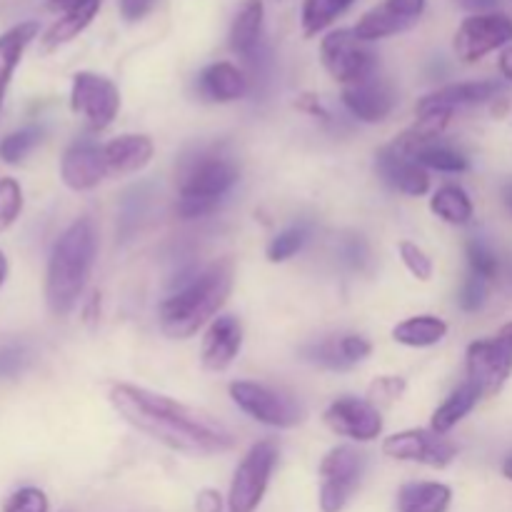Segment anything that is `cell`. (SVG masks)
Here are the masks:
<instances>
[{"mask_svg": "<svg viewBox=\"0 0 512 512\" xmlns=\"http://www.w3.org/2000/svg\"><path fill=\"white\" fill-rule=\"evenodd\" d=\"M383 453L403 463H420L428 468H448L458 458V445L435 430H403L383 440Z\"/></svg>", "mask_w": 512, "mask_h": 512, "instance_id": "cell-12", "label": "cell"}, {"mask_svg": "<svg viewBox=\"0 0 512 512\" xmlns=\"http://www.w3.org/2000/svg\"><path fill=\"white\" fill-rule=\"evenodd\" d=\"M303 360L318 365V368L325 370H350L353 365L345 360L343 350H340V338H328L320 340V343H310L300 350Z\"/></svg>", "mask_w": 512, "mask_h": 512, "instance_id": "cell-33", "label": "cell"}, {"mask_svg": "<svg viewBox=\"0 0 512 512\" xmlns=\"http://www.w3.org/2000/svg\"><path fill=\"white\" fill-rule=\"evenodd\" d=\"M243 348V323L235 315H218L208 325L200 345V363L210 373H223Z\"/></svg>", "mask_w": 512, "mask_h": 512, "instance_id": "cell-18", "label": "cell"}, {"mask_svg": "<svg viewBox=\"0 0 512 512\" xmlns=\"http://www.w3.org/2000/svg\"><path fill=\"white\" fill-rule=\"evenodd\" d=\"M430 210H433L443 223L458 225V228L473 223V215H475L470 195L465 193V188H460V185H453V183L440 185V188L435 190L433 198H430Z\"/></svg>", "mask_w": 512, "mask_h": 512, "instance_id": "cell-28", "label": "cell"}, {"mask_svg": "<svg viewBox=\"0 0 512 512\" xmlns=\"http://www.w3.org/2000/svg\"><path fill=\"white\" fill-rule=\"evenodd\" d=\"M448 335V323L438 315H413L393 328L395 343L405 348H433Z\"/></svg>", "mask_w": 512, "mask_h": 512, "instance_id": "cell-25", "label": "cell"}, {"mask_svg": "<svg viewBox=\"0 0 512 512\" xmlns=\"http://www.w3.org/2000/svg\"><path fill=\"white\" fill-rule=\"evenodd\" d=\"M20 213H23V188L18 180L0 178V233L13 228Z\"/></svg>", "mask_w": 512, "mask_h": 512, "instance_id": "cell-36", "label": "cell"}, {"mask_svg": "<svg viewBox=\"0 0 512 512\" xmlns=\"http://www.w3.org/2000/svg\"><path fill=\"white\" fill-rule=\"evenodd\" d=\"M365 470V455L353 445H338L320 463V510L343 512L358 490Z\"/></svg>", "mask_w": 512, "mask_h": 512, "instance_id": "cell-9", "label": "cell"}, {"mask_svg": "<svg viewBox=\"0 0 512 512\" xmlns=\"http://www.w3.org/2000/svg\"><path fill=\"white\" fill-rule=\"evenodd\" d=\"M40 140H43V130L35 128V125L15 130V133L5 135V138L0 140V160L8 165L23 163V160L33 153V148Z\"/></svg>", "mask_w": 512, "mask_h": 512, "instance_id": "cell-32", "label": "cell"}, {"mask_svg": "<svg viewBox=\"0 0 512 512\" xmlns=\"http://www.w3.org/2000/svg\"><path fill=\"white\" fill-rule=\"evenodd\" d=\"M343 105L360 123H383L398 105V93L393 83L380 75H373L365 83L350 85L343 90Z\"/></svg>", "mask_w": 512, "mask_h": 512, "instance_id": "cell-17", "label": "cell"}, {"mask_svg": "<svg viewBox=\"0 0 512 512\" xmlns=\"http://www.w3.org/2000/svg\"><path fill=\"white\" fill-rule=\"evenodd\" d=\"M503 93V83L498 80H468V83H450L433 90L418 103V108H440L453 110L468 108V105H483L495 100Z\"/></svg>", "mask_w": 512, "mask_h": 512, "instance_id": "cell-20", "label": "cell"}, {"mask_svg": "<svg viewBox=\"0 0 512 512\" xmlns=\"http://www.w3.org/2000/svg\"><path fill=\"white\" fill-rule=\"evenodd\" d=\"M468 10H475V13H493V8H498L500 0H460Z\"/></svg>", "mask_w": 512, "mask_h": 512, "instance_id": "cell-46", "label": "cell"}, {"mask_svg": "<svg viewBox=\"0 0 512 512\" xmlns=\"http://www.w3.org/2000/svg\"><path fill=\"white\" fill-rule=\"evenodd\" d=\"M508 275H510V283H512V260H510V265H508Z\"/></svg>", "mask_w": 512, "mask_h": 512, "instance_id": "cell-52", "label": "cell"}, {"mask_svg": "<svg viewBox=\"0 0 512 512\" xmlns=\"http://www.w3.org/2000/svg\"><path fill=\"white\" fill-rule=\"evenodd\" d=\"M5 280H8V260H5L3 250H0V288H3Z\"/></svg>", "mask_w": 512, "mask_h": 512, "instance_id": "cell-49", "label": "cell"}, {"mask_svg": "<svg viewBox=\"0 0 512 512\" xmlns=\"http://www.w3.org/2000/svg\"><path fill=\"white\" fill-rule=\"evenodd\" d=\"M465 358L468 380L480 390V395H498L512 375V323L503 325L495 338L470 343Z\"/></svg>", "mask_w": 512, "mask_h": 512, "instance_id": "cell-7", "label": "cell"}, {"mask_svg": "<svg viewBox=\"0 0 512 512\" xmlns=\"http://www.w3.org/2000/svg\"><path fill=\"white\" fill-rule=\"evenodd\" d=\"M340 253H343L345 265H350L353 270L368 268L370 250H368V243H365L360 235H350V238H345L343 245H340Z\"/></svg>", "mask_w": 512, "mask_h": 512, "instance_id": "cell-41", "label": "cell"}, {"mask_svg": "<svg viewBox=\"0 0 512 512\" xmlns=\"http://www.w3.org/2000/svg\"><path fill=\"white\" fill-rule=\"evenodd\" d=\"M108 398L115 413L130 428L175 453L205 458V455L228 453L235 445L233 433L218 418L205 410L178 403L168 395L130 383H115Z\"/></svg>", "mask_w": 512, "mask_h": 512, "instance_id": "cell-1", "label": "cell"}, {"mask_svg": "<svg viewBox=\"0 0 512 512\" xmlns=\"http://www.w3.org/2000/svg\"><path fill=\"white\" fill-rule=\"evenodd\" d=\"M198 95L205 103H233L250 93V80L245 70L233 63H213L203 68L195 80Z\"/></svg>", "mask_w": 512, "mask_h": 512, "instance_id": "cell-19", "label": "cell"}, {"mask_svg": "<svg viewBox=\"0 0 512 512\" xmlns=\"http://www.w3.org/2000/svg\"><path fill=\"white\" fill-rule=\"evenodd\" d=\"M295 108L303 110V113H308V115H313V118L325 120V123H328V120H330V113L323 108V103H320V100H318V95H310V93L300 95L298 103H295Z\"/></svg>", "mask_w": 512, "mask_h": 512, "instance_id": "cell-45", "label": "cell"}, {"mask_svg": "<svg viewBox=\"0 0 512 512\" xmlns=\"http://www.w3.org/2000/svg\"><path fill=\"white\" fill-rule=\"evenodd\" d=\"M105 175L110 173L103 145L93 143V140H75L60 158V178H63L65 188L75 190V193L98 188Z\"/></svg>", "mask_w": 512, "mask_h": 512, "instance_id": "cell-15", "label": "cell"}, {"mask_svg": "<svg viewBox=\"0 0 512 512\" xmlns=\"http://www.w3.org/2000/svg\"><path fill=\"white\" fill-rule=\"evenodd\" d=\"M100 3H103V0H80V3H75L73 8L65 10V13L60 15L48 30H45L43 50H48L50 53V50H58L60 45L78 38V35L95 20V15H98L100 10Z\"/></svg>", "mask_w": 512, "mask_h": 512, "instance_id": "cell-24", "label": "cell"}, {"mask_svg": "<svg viewBox=\"0 0 512 512\" xmlns=\"http://www.w3.org/2000/svg\"><path fill=\"white\" fill-rule=\"evenodd\" d=\"M263 20V0H245L240 5L233 25H230V50L235 55L245 60L260 48V43H263Z\"/></svg>", "mask_w": 512, "mask_h": 512, "instance_id": "cell-22", "label": "cell"}, {"mask_svg": "<svg viewBox=\"0 0 512 512\" xmlns=\"http://www.w3.org/2000/svg\"><path fill=\"white\" fill-rule=\"evenodd\" d=\"M503 475H505V478H508V480H512V455L503 463Z\"/></svg>", "mask_w": 512, "mask_h": 512, "instance_id": "cell-51", "label": "cell"}, {"mask_svg": "<svg viewBox=\"0 0 512 512\" xmlns=\"http://www.w3.org/2000/svg\"><path fill=\"white\" fill-rule=\"evenodd\" d=\"M413 158L423 165L425 170H438V173H465L470 168V160L460 150L443 145L440 140L423 145L413 153Z\"/></svg>", "mask_w": 512, "mask_h": 512, "instance_id": "cell-30", "label": "cell"}, {"mask_svg": "<svg viewBox=\"0 0 512 512\" xmlns=\"http://www.w3.org/2000/svg\"><path fill=\"white\" fill-rule=\"evenodd\" d=\"M405 388H408V383H405V378H400V375H380V378H375L373 383L368 385L365 400H368L370 405H375L378 410L390 408V405H395L403 398Z\"/></svg>", "mask_w": 512, "mask_h": 512, "instance_id": "cell-35", "label": "cell"}, {"mask_svg": "<svg viewBox=\"0 0 512 512\" xmlns=\"http://www.w3.org/2000/svg\"><path fill=\"white\" fill-rule=\"evenodd\" d=\"M195 510L198 512H223V498H220L218 490H213V488L200 490L198 498H195Z\"/></svg>", "mask_w": 512, "mask_h": 512, "instance_id": "cell-44", "label": "cell"}, {"mask_svg": "<svg viewBox=\"0 0 512 512\" xmlns=\"http://www.w3.org/2000/svg\"><path fill=\"white\" fill-rule=\"evenodd\" d=\"M512 43V20L505 13H473L460 23L453 48L463 63L473 65L493 50Z\"/></svg>", "mask_w": 512, "mask_h": 512, "instance_id": "cell-11", "label": "cell"}, {"mask_svg": "<svg viewBox=\"0 0 512 512\" xmlns=\"http://www.w3.org/2000/svg\"><path fill=\"white\" fill-rule=\"evenodd\" d=\"M275 463H278V445L273 440H260L248 450L230 483L228 512H255L260 508Z\"/></svg>", "mask_w": 512, "mask_h": 512, "instance_id": "cell-8", "label": "cell"}, {"mask_svg": "<svg viewBox=\"0 0 512 512\" xmlns=\"http://www.w3.org/2000/svg\"><path fill=\"white\" fill-rule=\"evenodd\" d=\"M375 170L383 178L385 185H390L398 193L420 198L430 190V175L413 155L403 153L395 143L385 145L375 153Z\"/></svg>", "mask_w": 512, "mask_h": 512, "instance_id": "cell-16", "label": "cell"}, {"mask_svg": "<svg viewBox=\"0 0 512 512\" xmlns=\"http://www.w3.org/2000/svg\"><path fill=\"white\" fill-rule=\"evenodd\" d=\"M155 3H158V0H118L120 15H123L128 23H138V20H143L145 15L155 8Z\"/></svg>", "mask_w": 512, "mask_h": 512, "instance_id": "cell-43", "label": "cell"}, {"mask_svg": "<svg viewBox=\"0 0 512 512\" xmlns=\"http://www.w3.org/2000/svg\"><path fill=\"white\" fill-rule=\"evenodd\" d=\"M480 398H483L480 390L475 388L470 380H465V383L460 385V388H455L453 393L445 398V403L435 410L433 418H430V430H435V433L440 435H448L460 420L468 418V415L473 413V408L480 403Z\"/></svg>", "mask_w": 512, "mask_h": 512, "instance_id": "cell-26", "label": "cell"}, {"mask_svg": "<svg viewBox=\"0 0 512 512\" xmlns=\"http://www.w3.org/2000/svg\"><path fill=\"white\" fill-rule=\"evenodd\" d=\"M230 398L245 415L268 428L290 430L298 428L305 420V408L298 400L263 383H253V380L230 383Z\"/></svg>", "mask_w": 512, "mask_h": 512, "instance_id": "cell-6", "label": "cell"}, {"mask_svg": "<svg viewBox=\"0 0 512 512\" xmlns=\"http://www.w3.org/2000/svg\"><path fill=\"white\" fill-rule=\"evenodd\" d=\"M353 3L355 0H305L303 15H300L305 38H315L325 28H330Z\"/></svg>", "mask_w": 512, "mask_h": 512, "instance_id": "cell-29", "label": "cell"}, {"mask_svg": "<svg viewBox=\"0 0 512 512\" xmlns=\"http://www.w3.org/2000/svg\"><path fill=\"white\" fill-rule=\"evenodd\" d=\"M235 265L230 258H220L208 268L185 280L158 310V323L168 338L188 340L200 328L210 325L233 290Z\"/></svg>", "mask_w": 512, "mask_h": 512, "instance_id": "cell-2", "label": "cell"}, {"mask_svg": "<svg viewBox=\"0 0 512 512\" xmlns=\"http://www.w3.org/2000/svg\"><path fill=\"white\" fill-rule=\"evenodd\" d=\"M238 180L240 165L230 155L220 150H205L185 165L175 210L183 220L205 218L223 203Z\"/></svg>", "mask_w": 512, "mask_h": 512, "instance_id": "cell-4", "label": "cell"}, {"mask_svg": "<svg viewBox=\"0 0 512 512\" xmlns=\"http://www.w3.org/2000/svg\"><path fill=\"white\" fill-rule=\"evenodd\" d=\"M325 425L340 438L355 440V443H370L378 440L383 433V415L375 405H370L365 398H343L333 400L323 413Z\"/></svg>", "mask_w": 512, "mask_h": 512, "instance_id": "cell-13", "label": "cell"}, {"mask_svg": "<svg viewBox=\"0 0 512 512\" xmlns=\"http://www.w3.org/2000/svg\"><path fill=\"white\" fill-rule=\"evenodd\" d=\"M48 495L40 488H20L5 503L3 512H48Z\"/></svg>", "mask_w": 512, "mask_h": 512, "instance_id": "cell-39", "label": "cell"}, {"mask_svg": "<svg viewBox=\"0 0 512 512\" xmlns=\"http://www.w3.org/2000/svg\"><path fill=\"white\" fill-rule=\"evenodd\" d=\"M340 350H343L345 360H348L350 365H358L373 353V345H370V340L363 338V335L350 333V335H340Z\"/></svg>", "mask_w": 512, "mask_h": 512, "instance_id": "cell-42", "label": "cell"}, {"mask_svg": "<svg viewBox=\"0 0 512 512\" xmlns=\"http://www.w3.org/2000/svg\"><path fill=\"white\" fill-rule=\"evenodd\" d=\"M425 5H428V0H383V3L375 5L373 10H368L358 20L353 33L363 43H373V40L405 33V30H410L423 18Z\"/></svg>", "mask_w": 512, "mask_h": 512, "instance_id": "cell-14", "label": "cell"}, {"mask_svg": "<svg viewBox=\"0 0 512 512\" xmlns=\"http://www.w3.org/2000/svg\"><path fill=\"white\" fill-rule=\"evenodd\" d=\"M458 303L465 313H478V310H483L485 303H488V280H483V278H478V275L470 273L468 278L463 280Z\"/></svg>", "mask_w": 512, "mask_h": 512, "instance_id": "cell-38", "label": "cell"}, {"mask_svg": "<svg viewBox=\"0 0 512 512\" xmlns=\"http://www.w3.org/2000/svg\"><path fill=\"white\" fill-rule=\"evenodd\" d=\"M75 3H80V0H48L50 8H53V10H63V13H65V10H68V8H73Z\"/></svg>", "mask_w": 512, "mask_h": 512, "instance_id": "cell-48", "label": "cell"}, {"mask_svg": "<svg viewBox=\"0 0 512 512\" xmlns=\"http://www.w3.org/2000/svg\"><path fill=\"white\" fill-rule=\"evenodd\" d=\"M453 490L445 483H408L398 493V512H448Z\"/></svg>", "mask_w": 512, "mask_h": 512, "instance_id": "cell-27", "label": "cell"}, {"mask_svg": "<svg viewBox=\"0 0 512 512\" xmlns=\"http://www.w3.org/2000/svg\"><path fill=\"white\" fill-rule=\"evenodd\" d=\"M35 35H38V23H33V20L13 25V28L0 35V110H3L5 93H8L15 68H18L25 48L35 40Z\"/></svg>", "mask_w": 512, "mask_h": 512, "instance_id": "cell-23", "label": "cell"}, {"mask_svg": "<svg viewBox=\"0 0 512 512\" xmlns=\"http://www.w3.org/2000/svg\"><path fill=\"white\" fill-rule=\"evenodd\" d=\"M103 153L110 175H130L148 168L150 160H153L155 145L148 135L125 133L110 140L108 145H103Z\"/></svg>", "mask_w": 512, "mask_h": 512, "instance_id": "cell-21", "label": "cell"}, {"mask_svg": "<svg viewBox=\"0 0 512 512\" xmlns=\"http://www.w3.org/2000/svg\"><path fill=\"white\" fill-rule=\"evenodd\" d=\"M70 110L88 123L90 130H105L120 113V90L110 78L90 70L73 75Z\"/></svg>", "mask_w": 512, "mask_h": 512, "instance_id": "cell-10", "label": "cell"}, {"mask_svg": "<svg viewBox=\"0 0 512 512\" xmlns=\"http://www.w3.org/2000/svg\"><path fill=\"white\" fill-rule=\"evenodd\" d=\"M320 60L328 75L345 88L365 83L368 78L378 75V58L373 50L348 28L330 30L320 40Z\"/></svg>", "mask_w": 512, "mask_h": 512, "instance_id": "cell-5", "label": "cell"}, {"mask_svg": "<svg viewBox=\"0 0 512 512\" xmlns=\"http://www.w3.org/2000/svg\"><path fill=\"white\" fill-rule=\"evenodd\" d=\"M308 238H310L308 225L305 223L290 225V228L280 230V233L270 240L265 255H268L270 263H285V260H290L293 255H298L300 250L305 248Z\"/></svg>", "mask_w": 512, "mask_h": 512, "instance_id": "cell-31", "label": "cell"}, {"mask_svg": "<svg viewBox=\"0 0 512 512\" xmlns=\"http://www.w3.org/2000/svg\"><path fill=\"white\" fill-rule=\"evenodd\" d=\"M28 365V350L23 345H5L0 348V378H15Z\"/></svg>", "mask_w": 512, "mask_h": 512, "instance_id": "cell-40", "label": "cell"}, {"mask_svg": "<svg viewBox=\"0 0 512 512\" xmlns=\"http://www.w3.org/2000/svg\"><path fill=\"white\" fill-rule=\"evenodd\" d=\"M98 253V235L90 218H78L53 245L45 273V300L50 313L63 318L78 305Z\"/></svg>", "mask_w": 512, "mask_h": 512, "instance_id": "cell-3", "label": "cell"}, {"mask_svg": "<svg viewBox=\"0 0 512 512\" xmlns=\"http://www.w3.org/2000/svg\"><path fill=\"white\" fill-rule=\"evenodd\" d=\"M465 250H468V263H470V273L478 275V278L483 280H495L500 273V260L498 255H495V250L490 248L488 243H485L483 238H470L468 245H465Z\"/></svg>", "mask_w": 512, "mask_h": 512, "instance_id": "cell-34", "label": "cell"}, {"mask_svg": "<svg viewBox=\"0 0 512 512\" xmlns=\"http://www.w3.org/2000/svg\"><path fill=\"white\" fill-rule=\"evenodd\" d=\"M398 253H400V260H403V265L408 268V273L413 275V278H418L420 283H428V280L433 278L435 273L433 258H430L418 243H413V240H400Z\"/></svg>", "mask_w": 512, "mask_h": 512, "instance_id": "cell-37", "label": "cell"}, {"mask_svg": "<svg viewBox=\"0 0 512 512\" xmlns=\"http://www.w3.org/2000/svg\"><path fill=\"white\" fill-rule=\"evenodd\" d=\"M500 73H503V78H508L512 83V48H505L503 53H500Z\"/></svg>", "mask_w": 512, "mask_h": 512, "instance_id": "cell-47", "label": "cell"}, {"mask_svg": "<svg viewBox=\"0 0 512 512\" xmlns=\"http://www.w3.org/2000/svg\"><path fill=\"white\" fill-rule=\"evenodd\" d=\"M503 203H505V208H508V213L512 215V180L503 188Z\"/></svg>", "mask_w": 512, "mask_h": 512, "instance_id": "cell-50", "label": "cell"}]
</instances>
